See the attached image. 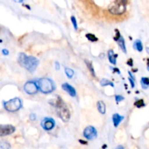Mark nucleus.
Returning a JSON list of instances; mask_svg holds the SVG:
<instances>
[{"instance_id":"f257e3e1","label":"nucleus","mask_w":149,"mask_h":149,"mask_svg":"<svg viewBox=\"0 0 149 149\" xmlns=\"http://www.w3.org/2000/svg\"><path fill=\"white\" fill-rule=\"evenodd\" d=\"M17 61L21 66L24 67L30 72H33L36 69L39 64V61L37 58L33 56L28 57L24 53H20Z\"/></svg>"},{"instance_id":"f03ea898","label":"nucleus","mask_w":149,"mask_h":149,"mask_svg":"<svg viewBox=\"0 0 149 149\" xmlns=\"http://www.w3.org/2000/svg\"><path fill=\"white\" fill-rule=\"evenodd\" d=\"M57 112H58V116L61 119V120L64 122H68L71 117V113L68 108L65 106L61 98L57 100Z\"/></svg>"},{"instance_id":"7ed1b4c3","label":"nucleus","mask_w":149,"mask_h":149,"mask_svg":"<svg viewBox=\"0 0 149 149\" xmlns=\"http://www.w3.org/2000/svg\"><path fill=\"white\" fill-rule=\"evenodd\" d=\"M38 86L40 91L45 94L52 93L55 90V84L53 81L47 78L40 79L38 81Z\"/></svg>"},{"instance_id":"20e7f679","label":"nucleus","mask_w":149,"mask_h":149,"mask_svg":"<svg viewBox=\"0 0 149 149\" xmlns=\"http://www.w3.org/2000/svg\"><path fill=\"white\" fill-rule=\"evenodd\" d=\"M126 1H114L109 7V10L113 15H121L126 11Z\"/></svg>"},{"instance_id":"39448f33","label":"nucleus","mask_w":149,"mask_h":149,"mask_svg":"<svg viewBox=\"0 0 149 149\" xmlns=\"http://www.w3.org/2000/svg\"><path fill=\"white\" fill-rule=\"evenodd\" d=\"M21 100L18 97H15L4 103V109L9 112H15L21 108Z\"/></svg>"},{"instance_id":"423d86ee","label":"nucleus","mask_w":149,"mask_h":149,"mask_svg":"<svg viewBox=\"0 0 149 149\" xmlns=\"http://www.w3.org/2000/svg\"><path fill=\"white\" fill-rule=\"evenodd\" d=\"M25 92L29 95H33L36 94L37 93L38 90H39V86L34 81H27L26 84H24L23 87Z\"/></svg>"},{"instance_id":"0eeeda50","label":"nucleus","mask_w":149,"mask_h":149,"mask_svg":"<svg viewBox=\"0 0 149 149\" xmlns=\"http://www.w3.org/2000/svg\"><path fill=\"white\" fill-rule=\"evenodd\" d=\"M84 137L87 140H93L96 138L97 136V130L94 127L89 126L84 129V132H83Z\"/></svg>"},{"instance_id":"6e6552de","label":"nucleus","mask_w":149,"mask_h":149,"mask_svg":"<svg viewBox=\"0 0 149 149\" xmlns=\"http://www.w3.org/2000/svg\"><path fill=\"white\" fill-rule=\"evenodd\" d=\"M55 125V120L52 118H45L41 122V126L45 130H51Z\"/></svg>"},{"instance_id":"1a4fd4ad","label":"nucleus","mask_w":149,"mask_h":149,"mask_svg":"<svg viewBox=\"0 0 149 149\" xmlns=\"http://www.w3.org/2000/svg\"><path fill=\"white\" fill-rule=\"evenodd\" d=\"M15 130V127L10 125H1L0 126V135L1 137L5 136V135H9L10 134H13Z\"/></svg>"},{"instance_id":"9d476101","label":"nucleus","mask_w":149,"mask_h":149,"mask_svg":"<svg viewBox=\"0 0 149 149\" xmlns=\"http://www.w3.org/2000/svg\"><path fill=\"white\" fill-rule=\"evenodd\" d=\"M62 88L63 90H64L65 91H66L68 94L70 95L72 97H75L76 95H77V92H76L75 89L72 87L71 85H70L68 83H64L62 84Z\"/></svg>"},{"instance_id":"9b49d317","label":"nucleus","mask_w":149,"mask_h":149,"mask_svg":"<svg viewBox=\"0 0 149 149\" xmlns=\"http://www.w3.org/2000/svg\"><path fill=\"white\" fill-rule=\"evenodd\" d=\"M108 55H109V60L110 61L111 63H112L113 65H116V58H117L118 55L117 54H115L113 52V49H110L109 50V52H108Z\"/></svg>"},{"instance_id":"f8f14e48","label":"nucleus","mask_w":149,"mask_h":149,"mask_svg":"<svg viewBox=\"0 0 149 149\" xmlns=\"http://www.w3.org/2000/svg\"><path fill=\"white\" fill-rule=\"evenodd\" d=\"M124 116H120L118 113H115L113 115V125H114L115 127H117L119 126V125L120 124V122H122L124 119Z\"/></svg>"},{"instance_id":"ddd939ff","label":"nucleus","mask_w":149,"mask_h":149,"mask_svg":"<svg viewBox=\"0 0 149 149\" xmlns=\"http://www.w3.org/2000/svg\"><path fill=\"white\" fill-rule=\"evenodd\" d=\"M117 43L119 45V46L120 47L121 49L125 53H127V49H126V46H125V39H124L123 36H121L120 38L119 39V40L117 41Z\"/></svg>"},{"instance_id":"4468645a","label":"nucleus","mask_w":149,"mask_h":149,"mask_svg":"<svg viewBox=\"0 0 149 149\" xmlns=\"http://www.w3.org/2000/svg\"><path fill=\"white\" fill-rule=\"evenodd\" d=\"M97 109H98L99 112L102 114H104L106 113V105L105 103H103V101H98L97 103Z\"/></svg>"},{"instance_id":"2eb2a0df","label":"nucleus","mask_w":149,"mask_h":149,"mask_svg":"<svg viewBox=\"0 0 149 149\" xmlns=\"http://www.w3.org/2000/svg\"><path fill=\"white\" fill-rule=\"evenodd\" d=\"M133 47L135 48L136 50H138V52H142L143 47V44L142 42H141V40L135 41L133 45Z\"/></svg>"},{"instance_id":"dca6fc26","label":"nucleus","mask_w":149,"mask_h":149,"mask_svg":"<svg viewBox=\"0 0 149 149\" xmlns=\"http://www.w3.org/2000/svg\"><path fill=\"white\" fill-rule=\"evenodd\" d=\"M85 63L86 65H87V68H88V69L90 70V73H91V74L93 75V77H95V70H94V68H93V63H92L91 61H87L86 60L85 61Z\"/></svg>"},{"instance_id":"f3484780","label":"nucleus","mask_w":149,"mask_h":149,"mask_svg":"<svg viewBox=\"0 0 149 149\" xmlns=\"http://www.w3.org/2000/svg\"><path fill=\"white\" fill-rule=\"evenodd\" d=\"M141 85L143 89H147L149 86V78L148 77H143L141 79Z\"/></svg>"},{"instance_id":"a211bd4d","label":"nucleus","mask_w":149,"mask_h":149,"mask_svg":"<svg viewBox=\"0 0 149 149\" xmlns=\"http://www.w3.org/2000/svg\"><path fill=\"white\" fill-rule=\"evenodd\" d=\"M100 85L103 86V87H104V86H111V87H114V85H113V84L112 83V81H109V79H103L101 80V81H100Z\"/></svg>"},{"instance_id":"6ab92c4d","label":"nucleus","mask_w":149,"mask_h":149,"mask_svg":"<svg viewBox=\"0 0 149 149\" xmlns=\"http://www.w3.org/2000/svg\"><path fill=\"white\" fill-rule=\"evenodd\" d=\"M65 74H66L67 77H68V78H69V79L72 78L73 76H74V71H73L71 68H65Z\"/></svg>"},{"instance_id":"aec40b11","label":"nucleus","mask_w":149,"mask_h":149,"mask_svg":"<svg viewBox=\"0 0 149 149\" xmlns=\"http://www.w3.org/2000/svg\"><path fill=\"white\" fill-rule=\"evenodd\" d=\"M86 37L87 38L88 40H90V42H97L98 40L97 37L95 36V35L93 34V33H87L86 34Z\"/></svg>"},{"instance_id":"412c9836","label":"nucleus","mask_w":149,"mask_h":149,"mask_svg":"<svg viewBox=\"0 0 149 149\" xmlns=\"http://www.w3.org/2000/svg\"><path fill=\"white\" fill-rule=\"evenodd\" d=\"M135 106L138 108H142L143 106H145V103H144V101L143 99H141V100H137L136 102L135 103Z\"/></svg>"},{"instance_id":"4be33fe9","label":"nucleus","mask_w":149,"mask_h":149,"mask_svg":"<svg viewBox=\"0 0 149 149\" xmlns=\"http://www.w3.org/2000/svg\"><path fill=\"white\" fill-rule=\"evenodd\" d=\"M1 149H10V145L7 142H1L0 144Z\"/></svg>"},{"instance_id":"5701e85b","label":"nucleus","mask_w":149,"mask_h":149,"mask_svg":"<svg viewBox=\"0 0 149 149\" xmlns=\"http://www.w3.org/2000/svg\"><path fill=\"white\" fill-rule=\"evenodd\" d=\"M71 22H72L73 23V26H74V29H75V30H77V29H78V26H77V20H76V17H74V16H71Z\"/></svg>"},{"instance_id":"b1692460","label":"nucleus","mask_w":149,"mask_h":149,"mask_svg":"<svg viewBox=\"0 0 149 149\" xmlns=\"http://www.w3.org/2000/svg\"><path fill=\"white\" fill-rule=\"evenodd\" d=\"M115 98H116V101L117 102V103H119V102L124 100V97H122V95H116L115 96Z\"/></svg>"},{"instance_id":"393cba45","label":"nucleus","mask_w":149,"mask_h":149,"mask_svg":"<svg viewBox=\"0 0 149 149\" xmlns=\"http://www.w3.org/2000/svg\"><path fill=\"white\" fill-rule=\"evenodd\" d=\"M129 81H130V82L132 88H134V87H135V82H134V80L132 79L131 78H129Z\"/></svg>"},{"instance_id":"a878e982","label":"nucleus","mask_w":149,"mask_h":149,"mask_svg":"<svg viewBox=\"0 0 149 149\" xmlns=\"http://www.w3.org/2000/svg\"><path fill=\"white\" fill-rule=\"evenodd\" d=\"M29 118H30V119L31 121H34L35 119H36V114H34V113H31V114L30 115V116H29Z\"/></svg>"},{"instance_id":"bb28decb","label":"nucleus","mask_w":149,"mask_h":149,"mask_svg":"<svg viewBox=\"0 0 149 149\" xmlns=\"http://www.w3.org/2000/svg\"><path fill=\"white\" fill-rule=\"evenodd\" d=\"M127 64L130 66H132V65H133V61H132V58H130V59L127 61Z\"/></svg>"},{"instance_id":"cd10ccee","label":"nucleus","mask_w":149,"mask_h":149,"mask_svg":"<svg viewBox=\"0 0 149 149\" xmlns=\"http://www.w3.org/2000/svg\"><path fill=\"white\" fill-rule=\"evenodd\" d=\"M1 52H2V54L4 55H7L9 54V51L6 49H2V51H1Z\"/></svg>"},{"instance_id":"c85d7f7f","label":"nucleus","mask_w":149,"mask_h":149,"mask_svg":"<svg viewBox=\"0 0 149 149\" xmlns=\"http://www.w3.org/2000/svg\"><path fill=\"white\" fill-rule=\"evenodd\" d=\"M55 69L56 70H59L60 69V64L58 62H55Z\"/></svg>"},{"instance_id":"c756f323","label":"nucleus","mask_w":149,"mask_h":149,"mask_svg":"<svg viewBox=\"0 0 149 149\" xmlns=\"http://www.w3.org/2000/svg\"><path fill=\"white\" fill-rule=\"evenodd\" d=\"M128 74H130V78L132 79H133L134 81H135V77H134L133 76H132V74H131L130 71H129V72H128Z\"/></svg>"},{"instance_id":"7c9ffc66","label":"nucleus","mask_w":149,"mask_h":149,"mask_svg":"<svg viewBox=\"0 0 149 149\" xmlns=\"http://www.w3.org/2000/svg\"><path fill=\"white\" fill-rule=\"evenodd\" d=\"M113 70H114V71L115 72H117L118 74H120V71H119V68H113Z\"/></svg>"},{"instance_id":"2f4dec72","label":"nucleus","mask_w":149,"mask_h":149,"mask_svg":"<svg viewBox=\"0 0 149 149\" xmlns=\"http://www.w3.org/2000/svg\"><path fill=\"white\" fill-rule=\"evenodd\" d=\"M116 149H124V147L122 146L119 145V146H118L117 147H116Z\"/></svg>"},{"instance_id":"473e14b6","label":"nucleus","mask_w":149,"mask_h":149,"mask_svg":"<svg viewBox=\"0 0 149 149\" xmlns=\"http://www.w3.org/2000/svg\"><path fill=\"white\" fill-rule=\"evenodd\" d=\"M147 68H148V70L149 71V58H148V60H147Z\"/></svg>"},{"instance_id":"72a5a7b5","label":"nucleus","mask_w":149,"mask_h":149,"mask_svg":"<svg viewBox=\"0 0 149 149\" xmlns=\"http://www.w3.org/2000/svg\"><path fill=\"white\" fill-rule=\"evenodd\" d=\"M79 142L81 143H82V144H87V142H84V141H81V140H79Z\"/></svg>"},{"instance_id":"f704fd0d","label":"nucleus","mask_w":149,"mask_h":149,"mask_svg":"<svg viewBox=\"0 0 149 149\" xmlns=\"http://www.w3.org/2000/svg\"><path fill=\"white\" fill-rule=\"evenodd\" d=\"M146 50L148 51V53L149 54V47H147V48H146Z\"/></svg>"}]
</instances>
